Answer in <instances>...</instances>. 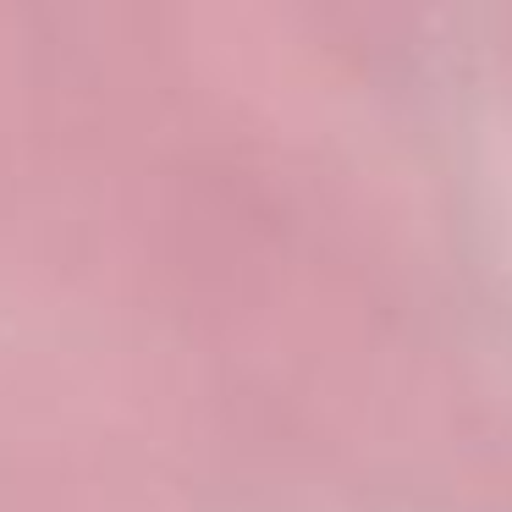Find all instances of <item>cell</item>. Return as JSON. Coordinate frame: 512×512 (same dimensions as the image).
<instances>
[]
</instances>
